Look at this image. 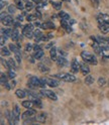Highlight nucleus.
I'll use <instances>...</instances> for the list:
<instances>
[{
  "instance_id": "nucleus-1",
  "label": "nucleus",
  "mask_w": 109,
  "mask_h": 125,
  "mask_svg": "<svg viewBox=\"0 0 109 125\" xmlns=\"http://www.w3.org/2000/svg\"><path fill=\"white\" fill-rule=\"evenodd\" d=\"M81 57L82 59L87 62V64H91V65H97V60L96 58L93 56V54L89 53L88 52H81Z\"/></svg>"
},
{
  "instance_id": "nucleus-2",
  "label": "nucleus",
  "mask_w": 109,
  "mask_h": 125,
  "mask_svg": "<svg viewBox=\"0 0 109 125\" xmlns=\"http://www.w3.org/2000/svg\"><path fill=\"white\" fill-rule=\"evenodd\" d=\"M58 79H61L63 81H66V82H75L76 81V77L72 74H69V73H61V74H57L54 76Z\"/></svg>"
},
{
  "instance_id": "nucleus-3",
  "label": "nucleus",
  "mask_w": 109,
  "mask_h": 125,
  "mask_svg": "<svg viewBox=\"0 0 109 125\" xmlns=\"http://www.w3.org/2000/svg\"><path fill=\"white\" fill-rule=\"evenodd\" d=\"M1 21L5 26H11L13 25V18L10 15H7L4 13H1Z\"/></svg>"
},
{
  "instance_id": "nucleus-4",
  "label": "nucleus",
  "mask_w": 109,
  "mask_h": 125,
  "mask_svg": "<svg viewBox=\"0 0 109 125\" xmlns=\"http://www.w3.org/2000/svg\"><path fill=\"white\" fill-rule=\"evenodd\" d=\"M42 94L44 96V97H48L49 99L53 100V101H57L58 100V96L57 94L53 92V91H50V90H43L42 91Z\"/></svg>"
},
{
  "instance_id": "nucleus-5",
  "label": "nucleus",
  "mask_w": 109,
  "mask_h": 125,
  "mask_svg": "<svg viewBox=\"0 0 109 125\" xmlns=\"http://www.w3.org/2000/svg\"><path fill=\"white\" fill-rule=\"evenodd\" d=\"M28 86L32 88L34 87H41V80L37 79L36 77H30L29 78V81H28Z\"/></svg>"
},
{
  "instance_id": "nucleus-6",
  "label": "nucleus",
  "mask_w": 109,
  "mask_h": 125,
  "mask_svg": "<svg viewBox=\"0 0 109 125\" xmlns=\"http://www.w3.org/2000/svg\"><path fill=\"white\" fill-rule=\"evenodd\" d=\"M98 21L99 23H102V24H109V15L107 14H100L98 16Z\"/></svg>"
},
{
  "instance_id": "nucleus-7",
  "label": "nucleus",
  "mask_w": 109,
  "mask_h": 125,
  "mask_svg": "<svg viewBox=\"0 0 109 125\" xmlns=\"http://www.w3.org/2000/svg\"><path fill=\"white\" fill-rule=\"evenodd\" d=\"M46 84H48L50 87L52 88H54V87H58V86L60 85V82L56 79H52V78H46Z\"/></svg>"
},
{
  "instance_id": "nucleus-8",
  "label": "nucleus",
  "mask_w": 109,
  "mask_h": 125,
  "mask_svg": "<svg viewBox=\"0 0 109 125\" xmlns=\"http://www.w3.org/2000/svg\"><path fill=\"white\" fill-rule=\"evenodd\" d=\"M12 114H13V117H14L15 121H16V123H17L18 120H19V116H20V109H19V107L17 105H14Z\"/></svg>"
},
{
  "instance_id": "nucleus-9",
  "label": "nucleus",
  "mask_w": 109,
  "mask_h": 125,
  "mask_svg": "<svg viewBox=\"0 0 109 125\" xmlns=\"http://www.w3.org/2000/svg\"><path fill=\"white\" fill-rule=\"evenodd\" d=\"M35 114V110H33V108H30V109H28L27 111H25L24 113L22 114V116H21V118L23 119V120H25L26 118H29V117H32L33 115H34Z\"/></svg>"
},
{
  "instance_id": "nucleus-10",
  "label": "nucleus",
  "mask_w": 109,
  "mask_h": 125,
  "mask_svg": "<svg viewBox=\"0 0 109 125\" xmlns=\"http://www.w3.org/2000/svg\"><path fill=\"white\" fill-rule=\"evenodd\" d=\"M80 64L78 62V61L77 60H73V62H72V64H71V69H72V72L73 73H77L78 71L80 70Z\"/></svg>"
},
{
  "instance_id": "nucleus-11",
  "label": "nucleus",
  "mask_w": 109,
  "mask_h": 125,
  "mask_svg": "<svg viewBox=\"0 0 109 125\" xmlns=\"http://www.w3.org/2000/svg\"><path fill=\"white\" fill-rule=\"evenodd\" d=\"M80 71L82 72L83 75H88V74L90 73V69H89V67L84 62V64H81V66H80Z\"/></svg>"
},
{
  "instance_id": "nucleus-12",
  "label": "nucleus",
  "mask_w": 109,
  "mask_h": 125,
  "mask_svg": "<svg viewBox=\"0 0 109 125\" xmlns=\"http://www.w3.org/2000/svg\"><path fill=\"white\" fill-rule=\"evenodd\" d=\"M101 57L109 58V46H101Z\"/></svg>"
},
{
  "instance_id": "nucleus-13",
  "label": "nucleus",
  "mask_w": 109,
  "mask_h": 125,
  "mask_svg": "<svg viewBox=\"0 0 109 125\" xmlns=\"http://www.w3.org/2000/svg\"><path fill=\"white\" fill-rule=\"evenodd\" d=\"M99 29L101 30V32L102 33H108L109 32V24H102V23H100L99 24Z\"/></svg>"
},
{
  "instance_id": "nucleus-14",
  "label": "nucleus",
  "mask_w": 109,
  "mask_h": 125,
  "mask_svg": "<svg viewBox=\"0 0 109 125\" xmlns=\"http://www.w3.org/2000/svg\"><path fill=\"white\" fill-rule=\"evenodd\" d=\"M33 24H26L24 27H23L22 32H23V34L25 35L28 32H33Z\"/></svg>"
},
{
  "instance_id": "nucleus-15",
  "label": "nucleus",
  "mask_w": 109,
  "mask_h": 125,
  "mask_svg": "<svg viewBox=\"0 0 109 125\" xmlns=\"http://www.w3.org/2000/svg\"><path fill=\"white\" fill-rule=\"evenodd\" d=\"M35 120H36L37 122H40V123H44L45 120H46V116H45V114H44V113L38 114L37 116H35Z\"/></svg>"
},
{
  "instance_id": "nucleus-16",
  "label": "nucleus",
  "mask_w": 109,
  "mask_h": 125,
  "mask_svg": "<svg viewBox=\"0 0 109 125\" xmlns=\"http://www.w3.org/2000/svg\"><path fill=\"white\" fill-rule=\"evenodd\" d=\"M19 37H20V35H19V32H18L17 28H14V29L12 30V34H11L12 41L16 42V41H18V38H19Z\"/></svg>"
},
{
  "instance_id": "nucleus-17",
  "label": "nucleus",
  "mask_w": 109,
  "mask_h": 125,
  "mask_svg": "<svg viewBox=\"0 0 109 125\" xmlns=\"http://www.w3.org/2000/svg\"><path fill=\"white\" fill-rule=\"evenodd\" d=\"M61 25L63 26V28H65V29H66L67 32H71V31H72V28H71V26H70V25L68 24V23H67V20L62 19V21H61Z\"/></svg>"
},
{
  "instance_id": "nucleus-18",
  "label": "nucleus",
  "mask_w": 109,
  "mask_h": 125,
  "mask_svg": "<svg viewBox=\"0 0 109 125\" xmlns=\"http://www.w3.org/2000/svg\"><path fill=\"white\" fill-rule=\"evenodd\" d=\"M13 30V29H12ZM12 30L11 29H9V28H7V29H1V35L2 36H5L6 38L7 37H9V36H11V34H12Z\"/></svg>"
},
{
  "instance_id": "nucleus-19",
  "label": "nucleus",
  "mask_w": 109,
  "mask_h": 125,
  "mask_svg": "<svg viewBox=\"0 0 109 125\" xmlns=\"http://www.w3.org/2000/svg\"><path fill=\"white\" fill-rule=\"evenodd\" d=\"M57 64L59 65V67H65L67 65V60L63 57H60L57 60Z\"/></svg>"
},
{
  "instance_id": "nucleus-20",
  "label": "nucleus",
  "mask_w": 109,
  "mask_h": 125,
  "mask_svg": "<svg viewBox=\"0 0 109 125\" xmlns=\"http://www.w3.org/2000/svg\"><path fill=\"white\" fill-rule=\"evenodd\" d=\"M41 27L44 29H49V28H54L56 26H54V24L52 22H44V23H42Z\"/></svg>"
},
{
  "instance_id": "nucleus-21",
  "label": "nucleus",
  "mask_w": 109,
  "mask_h": 125,
  "mask_svg": "<svg viewBox=\"0 0 109 125\" xmlns=\"http://www.w3.org/2000/svg\"><path fill=\"white\" fill-rule=\"evenodd\" d=\"M33 105H34L33 101H29V100H28V101H23V102H22V106L24 107V108H27V109L33 108Z\"/></svg>"
},
{
  "instance_id": "nucleus-22",
  "label": "nucleus",
  "mask_w": 109,
  "mask_h": 125,
  "mask_svg": "<svg viewBox=\"0 0 109 125\" xmlns=\"http://www.w3.org/2000/svg\"><path fill=\"white\" fill-rule=\"evenodd\" d=\"M50 54H51V58H52V60H53V61H54V62H57V60H58V56H57V50L54 49V48L51 49Z\"/></svg>"
},
{
  "instance_id": "nucleus-23",
  "label": "nucleus",
  "mask_w": 109,
  "mask_h": 125,
  "mask_svg": "<svg viewBox=\"0 0 109 125\" xmlns=\"http://www.w3.org/2000/svg\"><path fill=\"white\" fill-rule=\"evenodd\" d=\"M15 94H16V96H17L18 98H20V99L24 98V97L26 96V93H25V91H23V90H21V89L16 90V92H15Z\"/></svg>"
},
{
  "instance_id": "nucleus-24",
  "label": "nucleus",
  "mask_w": 109,
  "mask_h": 125,
  "mask_svg": "<svg viewBox=\"0 0 109 125\" xmlns=\"http://www.w3.org/2000/svg\"><path fill=\"white\" fill-rule=\"evenodd\" d=\"M38 69H40V71L43 72V73H48L50 71L49 67L45 66L44 64H40V65H38Z\"/></svg>"
},
{
  "instance_id": "nucleus-25",
  "label": "nucleus",
  "mask_w": 109,
  "mask_h": 125,
  "mask_svg": "<svg viewBox=\"0 0 109 125\" xmlns=\"http://www.w3.org/2000/svg\"><path fill=\"white\" fill-rule=\"evenodd\" d=\"M94 83V78L90 75H87V77L85 78V84L86 85H92Z\"/></svg>"
},
{
  "instance_id": "nucleus-26",
  "label": "nucleus",
  "mask_w": 109,
  "mask_h": 125,
  "mask_svg": "<svg viewBox=\"0 0 109 125\" xmlns=\"http://www.w3.org/2000/svg\"><path fill=\"white\" fill-rule=\"evenodd\" d=\"M59 16L62 18V19H64V20H70V15L69 14H67L66 12H64V11H61L60 13H59Z\"/></svg>"
},
{
  "instance_id": "nucleus-27",
  "label": "nucleus",
  "mask_w": 109,
  "mask_h": 125,
  "mask_svg": "<svg viewBox=\"0 0 109 125\" xmlns=\"http://www.w3.org/2000/svg\"><path fill=\"white\" fill-rule=\"evenodd\" d=\"M43 57H44V52H43V50L35 51V52H34V58H35V59L40 60V59H42Z\"/></svg>"
},
{
  "instance_id": "nucleus-28",
  "label": "nucleus",
  "mask_w": 109,
  "mask_h": 125,
  "mask_svg": "<svg viewBox=\"0 0 109 125\" xmlns=\"http://www.w3.org/2000/svg\"><path fill=\"white\" fill-rule=\"evenodd\" d=\"M7 62H8V65H9V69H12V70H15L16 69V64H15V62L13 59H9L7 60Z\"/></svg>"
},
{
  "instance_id": "nucleus-29",
  "label": "nucleus",
  "mask_w": 109,
  "mask_h": 125,
  "mask_svg": "<svg viewBox=\"0 0 109 125\" xmlns=\"http://www.w3.org/2000/svg\"><path fill=\"white\" fill-rule=\"evenodd\" d=\"M1 53L3 54V56L5 57H8L10 56V51L6 48V46H2V49H1Z\"/></svg>"
},
{
  "instance_id": "nucleus-30",
  "label": "nucleus",
  "mask_w": 109,
  "mask_h": 125,
  "mask_svg": "<svg viewBox=\"0 0 109 125\" xmlns=\"http://www.w3.org/2000/svg\"><path fill=\"white\" fill-rule=\"evenodd\" d=\"M51 3H52V5H53L54 8H56V9H58V10L61 9V7H62V2H54V1H52Z\"/></svg>"
},
{
  "instance_id": "nucleus-31",
  "label": "nucleus",
  "mask_w": 109,
  "mask_h": 125,
  "mask_svg": "<svg viewBox=\"0 0 109 125\" xmlns=\"http://www.w3.org/2000/svg\"><path fill=\"white\" fill-rule=\"evenodd\" d=\"M14 54H15V60H16V62H18V64H20L21 62V54H20L19 51L16 52H14Z\"/></svg>"
},
{
  "instance_id": "nucleus-32",
  "label": "nucleus",
  "mask_w": 109,
  "mask_h": 125,
  "mask_svg": "<svg viewBox=\"0 0 109 125\" xmlns=\"http://www.w3.org/2000/svg\"><path fill=\"white\" fill-rule=\"evenodd\" d=\"M33 7V2L26 1V3H25V9H26V10H32Z\"/></svg>"
},
{
  "instance_id": "nucleus-33",
  "label": "nucleus",
  "mask_w": 109,
  "mask_h": 125,
  "mask_svg": "<svg viewBox=\"0 0 109 125\" xmlns=\"http://www.w3.org/2000/svg\"><path fill=\"white\" fill-rule=\"evenodd\" d=\"M7 76H8L9 79H14L16 75H15V73L13 72V70H12V69H9V71H8V74H7Z\"/></svg>"
},
{
  "instance_id": "nucleus-34",
  "label": "nucleus",
  "mask_w": 109,
  "mask_h": 125,
  "mask_svg": "<svg viewBox=\"0 0 109 125\" xmlns=\"http://www.w3.org/2000/svg\"><path fill=\"white\" fill-rule=\"evenodd\" d=\"M36 19H37L36 15H33V14H29L28 16L26 17V20H27V21H34V20H36Z\"/></svg>"
},
{
  "instance_id": "nucleus-35",
  "label": "nucleus",
  "mask_w": 109,
  "mask_h": 125,
  "mask_svg": "<svg viewBox=\"0 0 109 125\" xmlns=\"http://www.w3.org/2000/svg\"><path fill=\"white\" fill-rule=\"evenodd\" d=\"M0 78H1V84L2 85H5V83H7V77L5 74H1V76H0Z\"/></svg>"
},
{
  "instance_id": "nucleus-36",
  "label": "nucleus",
  "mask_w": 109,
  "mask_h": 125,
  "mask_svg": "<svg viewBox=\"0 0 109 125\" xmlns=\"http://www.w3.org/2000/svg\"><path fill=\"white\" fill-rule=\"evenodd\" d=\"M25 50H26V52H33L34 50V46L32 43H27L25 46Z\"/></svg>"
},
{
  "instance_id": "nucleus-37",
  "label": "nucleus",
  "mask_w": 109,
  "mask_h": 125,
  "mask_svg": "<svg viewBox=\"0 0 109 125\" xmlns=\"http://www.w3.org/2000/svg\"><path fill=\"white\" fill-rule=\"evenodd\" d=\"M15 9H16V6H14V5H9L8 6V12L13 14L15 12Z\"/></svg>"
},
{
  "instance_id": "nucleus-38",
  "label": "nucleus",
  "mask_w": 109,
  "mask_h": 125,
  "mask_svg": "<svg viewBox=\"0 0 109 125\" xmlns=\"http://www.w3.org/2000/svg\"><path fill=\"white\" fill-rule=\"evenodd\" d=\"M1 64H2V66L3 67H5L6 69H8L9 70V65H8V62H6L3 58H1Z\"/></svg>"
},
{
  "instance_id": "nucleus-39",
  "label": "nucleus",
  "mask_w": 109,
  "mask_h": 125,
  "mask_svg": "<svg viewBox=\"0 0 109 125\" xmlns=\"http://www.w3.org/2000/svg\"><path fill=\"white\" fill-rule=\"evenodd\" d=\"M98 84H99V86H104L106 84V80L104 79V78H100V79L98 80Z\"/></svg>"
},
{
  "instance_id": "nucleus-40",
  "label": "nucleus",
  "mask_w": 109,
  "mask_h": 125,
  "mask_svg": "<svg viewBox=\"0 0 109 125\" xmlns=\"http://www.w3.org/2000/svg\"><path fill=\"white\" fill-rule=\"evenodd\" d=\"M16 7H17V8H18V9L22 10V9H23V8H24V7H25V6H24V5H23V3H22L21 1H18V2L16 3Z\"/></svg>"
},
{
  "instance_id": "nucleus-41",
  "label": "nucleus",
  "mask_w": 109,
  "mask_h": 125,
  "mask_svg": "<svg viewBox=\"0 0 109 125\" xmlns=\"http://www.w3.org/2000/svg\"><path fill=\"white\" fill-rule=\"evenodd\" d=\"M90 1H91L92 5L94 6L95 8H96V7H98V6H99V0H90Z\"/></svg>"
},
{
  "instance_id": "nucleus-42",
  "label": "nucleus",
  "mask_w": 109,
  "mask_h": 125,
  "mask_svg": "<svg viewBox=\"0 0 109 125\" xmlns=\"http://www.w3.org/2000/svg\"><path fill=\"white\" fill-rule=\"evenodd\" d=\"M5 40H6V37H5V36H2V35H1V45H2V46L4 45V42H5Z\"/></svg>"
},
{
  "instance_id": "nucleus-43",
  "label": "nucleus",
  "mask_w": 109,
  "mask_h": 125,
  "mask_svg": "<svg viewBox=\"0 0 109 125\" xmlns=\"http://www.w3.org/2000/svg\"><path fill=\"white\" fill-rule=\"evenodd\" d=\"M38 50H42L41 45H40V44H35V45H34V52H35V51H38Z\"/></svg>"
},
{
  "instance_id": "nucleus-44",
  "label": "nucleus",
  "mask_w": 109,
  "mask_h": 125,
  "mask_svg": "<svg viewBox=\"0 0 109 125\" xmlns=\"http://www.w3.org/2000/svg\"><path fill=\"white\" fill-rule=\"evenodd\" d=\"M6 3H7V2H5L4 0H1V4H0V7H1V9L4 7V5H6Z\"/></svg>"
},
{
  "instance_id": "nucleus-45",
  "label": "nucleus",
  "mask_w": 109,
  "mask_h": 125,
  "mask_svg": "<svg viewBox=\"0 0 109 125\" xmlns=\"http://www.w3.org/2000/svg\"><path fill=\"white\" fill-rule=\"evenodd\" d=\"M15 84H16V83H15V81H11V82H10V87H11V89L15 87Z\"/></svg>"
},
{
  "instance_id": "nucleus-46",
  "label": "nucleus",
  "mask_w": 109,
  "mask_h": 125,
  "mask_svg": "<svg viewBox=\"0 0 109 125\" xmlns=\"http://www.w3.org/2000/svg\"><path fill=\"white\" fill-rule=\"evenodd\" d=\"M17 20L18 21H22L23 20V16H22V15H18V16H17Z\"/></svg>"
},
{
  "instance_id": "nucleus-47",
  "label": "nucleus",
  "mask_w": 109,
  "mask_h": 125,
  "mask_svg": "<svg viewBox=\"0 0 109 125\" xmlns=\"http://www.w3.org/2000/svg\"><path fill=\"white\" fill-rule=\"evenodd\" d=\"M54 45V42H51L50 44H48V45H45V49H50L51 46H53Z\"/></svg>"
},
{
  "instance_id": "nucleus-48",
  "label": "nucleus",
  "mask_w": 109,
  "mask_h": 125,
  "mask_svg": "<svg viewBox=\"0 0 109 125\" xmlns=\"http://www.w3.org/2000/svg\"><path fill=\"white\" fill-rule=\"evenodd\" d=\"M105 41H106L107 43H109V37H105Z\"/></svg>"
},
{
  "instance_id": "nucleus-49",
  "label": "nucleus",
  "mask_w": 109,
  "mask_h": 125,
  "mask_svg": "<svg viewBox=\"0 0 109 125\" xmlns=\"http://www.w3.org/2000/svg\"><path fill=\"white\" fill-rule=\"evenodd\" d=\"M14 1H15V3H17L18 1H20V0H14Z\"/></svg>"
},
{
  "instance_id": "nucleus-50",
  "label": "nucleus",
  "mask_w": 109,
  "mask_h": 125,
  "mask_svg": "<svg viewBox=\"0 0 109 125\" xmlns=\"http://www.w3.org/2000/svg\"><path fill=\"white\" fill-rule=\"evenodd\" d=\"M23 1H27V0H23Z\"/></svg>"
},
{
  "instance_id": "nucleus-51",
  "label": "nucleus",
  "mask_w": 109,
  "mask_h": 125,
  "mask_svg": "<svg viewBox=\"0 0 109 125\" xmlns=\"http://www.w3.org/2000/svg\"><path fill=\"white\" fill-rule=\"evenodd\" d=\"M108 86H109V82H108Z\"/></svg>"
}]
</instances>
